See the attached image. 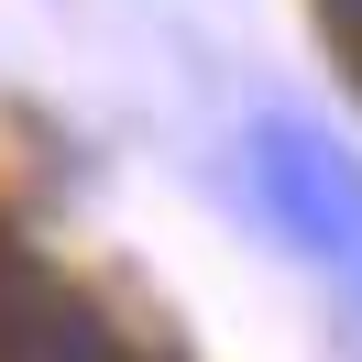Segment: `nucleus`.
<instances>
[{"label":"nucleus","mask_w":362,"mask_h":362,"mask_svg":"<svg viewBox=\"0 0 362 362\" xmlns=\"http://www.w3.org/2000/svg\"><path fill=\"white\" fill-rule=\"evenodd\" d=\"M252 176H264V209L286 220V242L362 296V165L340 154L329 132L264 110V121H252Z\"/></svg>","instance_id":"obj_1"},{"label":"nucleus","mask_w":362,"mask_h":362,"mask_svg":"<svg viewBox=\"0 0 362 362\" xmlns=\"http://www.w3.org/2000/svg\"><path fill=\"white\" fill-rule=\"evenodd\" d=\"M0 362H143V351L110 329V308L77 296L55 264L0 252Z\"/></svg>","instance_id":"obj_2"}]
</instances>
